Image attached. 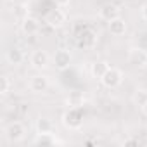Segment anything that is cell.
Listing matches in <instances>:
<instances>
[{
	"label": "cell",
	"instance_id": "1",
	"mask_svg": "<svg viewBox=\"0 0 147 147\" xmlns=\"http://www.w3.org/2000/svg\"><path fill=\"white\" fill-rule=\"evenodd\" d=\"M61 121L67 130H80L83 125V114L80 107H69L66 113H62Z\"/></svg>",
	"mask_w": 147,
	"mask_h": 147
},
{
	"label": "cell",
	"instance_id": "2",
	"mask_svg": "<svg viewBox=\"0 0 147 147\" xmlns=\"http://www.w3.org/2000/svg\"><path fill=\"white\" fill-rule=\"evenodd\" d=\"M123 78H125L123 71L111 66V67L104 73V76L100 78V83H102L106 88H116V87H119V85L123 83Z\"/></svg>",
	"mask_w": 147,
	"mask_h": 147
},
{
	"label": "cell",
	"instance_id": "3",
	"mask_svg": "<svg viewBox=\"0 0 147 147\" xmlns=\"http://www.w3.org/2000/svg\"><path fill=\"white\" fill-rule=\"evenodd\" d=\"M4 133H5L7 140H11V142H21L24 138V135H26V128H24V125L21 121H11L5 126Z\"/></svg>",
	"mask_w": 147,
	"mask_h": 147
},
{
	"label": "cell",
	"instance_id": "4",
	"mask_svg": "<svg viewBox=\"0 0 147 147\" xmlns=\"http://www.w3.org/2000/svg\"><path fill=\"white\" fill-rule=\"evenodd\" d=\"M128 62L135 67L147 66V50L142 47H130L128 49Z\"/></svg>",
	"mask_w": 147,
	"mask_h": 147
},
{
	"label": "cell",
	"instance_id": "5",
	"mask_svg": "<svg viewBox=\"0 0 147 147\" xmlns=\"http://www.w3.org/2000/svg\"><path fill=\"white\" fill-rule=\"evenodd\" d=\"M30 64H31L33 69L42 71V69H45V67L50 64V55H49L45 50H42V49L33 50L31 55H30Z\"/></svg>",
	"mask_w": 147,
	"mask_h": 147
},
{
	"label": "cell",
	"instance_id": "6",
	"mask_svg": "<svg viewBox=\"0 0 147 147\" xmlns=\"http://www.w3.org/2000/svg\"><path fill=\"white\" fill-rule=\"evenodd\" d=\"M49 87H50V82L45 75H35L28 82V88L33 94H43V92L49 90Z\"/></svg>",
	"mask_w": 147,
	"mask_h": 147
},
{
	"label": "cell",
	"instance_id": "7",
	"mask_svg": "<svg viewBox=\"0 0 147 147\" xmlns=\"http://www.w3.org/2000/svg\"><path fill=\"white\" fill-rule=\"evenodd\" d=\"M45 23L50 28H61L66 23V12L62 9H50L45 14Z\"/></svg>",
	"mask_w": 147,
	"mask_h": 147
},
{
	"label": "cell",
	"instance_id": "8",
	"mask_svg": "<svg viewBox=\"0 0 147 147\" xmlns=\"http://www.w3.org/2000/svg\"><path fill=\"white\" fill-rule=\"evenodd\" d=\"M71 61H73L71 54H69L67 50H64V49L57 50V52L54 54V57H52V62H54V66H55L57 71H66V69L71 66Z\"/></svg>",
	"mask_w": 147,
	"mask_h": 147
},
{
	"label": "cell",
	"instance_id": "9",
	"mask_svg": "<svg viewBox=\"0 0 147 147\" xmlns=\"http://www.w3.org/2000/svg\"><path fill=\"white\" fill-rule=\"evenodd\" d=\"M97 38H99L97 33H95L94 30L87 28V30H83V31L80 33V36H78V45L83 47V49H92V47H95Z\"/></svg>",
	"mask_w": 147,
	"mask_h": 147
},
{
	"label": "cell",
	"instance_id": "10",
	"mask_svg": "<svg viewBox=\"0 0 147 147\" xmlns=\"http://www.w3.org/2000/svg\"><path fill=\"white\" fill-rule=\"evenodd\" d=\"M99 18H100L102 21L109 23V21L119 18V7L114 5V4H104V5L99 9Z\"/></svg>",
	"mask_w": 147,
	"mask_h": 147
},
{
	"label": "cell",
	"instance_id": "11",
	"mask_svg": "<svg viewBox=\"0 0 147 147\" xmlns=\"http://www.w3.org/2000/svg\"><path fill=\"white\" fill-rule=\"evenodd\" d=\"M21 30H23L24 35L33 36V35H36L40 31V21L36 18H33V16H28V18H24L21 21Z\"/></svg>",
	"mask_w": 147,
	"mask_h": 147
},
{
	"label": "cell",
	"instance_id": "12",
	"mask_svg": "<svg viewBox=\"0 0 147 147\" xmlns=\"http://www.w3.org/2000/svg\"><path fill=\"white\" fill-rule=\"evenodd\" d=\"M107 28H109V33H111L113 36H123V35L126 33V21L119 16V18L109 21V23H107Z\"/></svg>",
	"mask_w": 147,
	"mask_h": 147
},
{
	"label": "cell",
	"instance_id": "13",
	"mask_svg": "<svg viewBox=\"0 0 147 147\" xmlns=\"http://www.w3.org/2000/svg\"><path fill=\"white\" fill-rule=\"evenodd\" d=\"M5 59H7V62H9L11 66H19V64H23V61H24V54H23V50H21L19 47H11V49L5 52Z\"/></svg>",
	"mask_w": 147,
	"mask_h": 147
},
{
	"label": "cell",
	"instance_id": "14",
	"mask_svg": "<svg viewBox=\"0 0 147 147\" xmlns=\"http://www.w3.org/2000/svg\"><path fill=\"white\" fill-rule=\"evenodd\" d=\"M109 67H111L109 62H106V61H95V62L90 64V75H92V78H95V80L100 82V78L104 76V73Z\"/></svg>",
	"mask_w": 147,
	"mask_h": 147
},
{
	"label": "cell",
	"instance_id": "15",
	"mask_svg": "<svg viewBox=\"0 0 147 147\" xmlns=\"http://www.w3.org/2000/svg\"><path fill=\"white\" fill-rule=\"evenodd\" d=\"M85 102V94L80 90H73L69 92V95L66 97V104L67 107H82Z\"/></svg>",
	"mask_w": 147,
	"mask_h": 147
},
{
	"label": "cell",
	"instance_id": "16",
	"mask_svg": "<svg viewBox=\"0 0 147 147\" xmlns=\"http://www.w3.org/2000/svg\"><path fill=\"white\" fill-rule=\"evenodd\" d=\"M57 142H59V140L55 138L54 131H52V133H36V137H35V140H33L35 145H54V144H57Z\"/></svg>",
	"mask_w": 147,
	"mask_h": 147
},
{
	"label": "cell",
	"instance_id": "17",
	"mask_svg": "<svg viewBox=\"0 0 147 147\" xmlns=\"http://www.w3.org/2000/svg\"><path fill=\"white\" fill-rule=\"evenodd\" d=\"M131 102H133V106H137V107L142 109V106L147 104V90L137 88V90L133 92V95H131Z\"/></svg>",
	"mask_w": 147,
	"mask_h": 147
},
{
	"label": "cell",
	"instance_id": "18",
	"mask_svg": "<svg viewBox=\"0 0 147 147\" xmlns=\"http://www.w3.org/2000/svg\"><path fill=\"white\" fill-rule=\"evenodd\" d=\"M35 128H36V133H52V131H54V125H52V121L47 119V118L36 119Z\"/></svg>",
	"mask_w": 147,
	"mask_h": 147
},
{
	"label": "cell",
	"instance_id": "19",
	"mask_svg": "<svg viewBox=\"0 0 147 147\" xmlns=\"http://www.w3.org/2000/svg\"><path fill=\"white\" fill-rule=\"evenodd\" d=\"M30 14H28V9H26V5L24 4H21V5H18L16 9H14V18L16 19H19V21H23L24 18H28Z\"/></svg>",
	"mask_w": 147,
	"mask_h": 147
},
{
	"label": "cell",
	"instance_id": "20",
	"mask_svg": "<svg viewBox=\"0 0 147 147\" xmlns=\"http://www.w3.org/2000/svg\"><path fill=\"white\" fill-rule=\"evenodd\" d=\"M11 90V80L9 76H2L0 78V95H7Z\"/></svg>",
	"mask_w": 147,
	"mask_h": 147
},
{
	"label": "cell",
	"instance_id": "21",
	"mask_svg": "<svg viewBox=\"0 0 147 147\" xmlns=\"http://www.w3.org/2000/svg\"><path fill=\"white\" fill-rule=\"evenodd\" d=\"M54 2H55L57 7H67L71 4V0H54Z\"/></svg>",
	"mask_w": 147,
	"mask_h": 147
},
{
	"label": "cell",
	"instance_id": "22",
	"mask_svg": "<svg viewBox=\"0 0 147 147\" xmlns=\"http://www.w3.org/2000/svg\"><path fill=\"white\" fill-rule=\"evenodd\" d=\"M140 16H142V19L147 23V2L142 5V9H140Z\"/></svg>",
	"mask_w": 147,
	"mask_h": 147
},
{
	"label": "cell",
	"instance_id": "23",
	"mask_svg": "<svg viewBox=\"0 0 147 147\" xmlns=\"http://www.w3.org/2000/svg\"><path fill=\"white\" fill-rule=\"evenodd\" d=\"M142 113H144V114L147 116V104H145V106H142Z\"/></svg>",
	"mask_w": 147,
	"mask_h": 147
},
{
	"label": "cell",
	"instance_id": "24",
	"mask_svg": "<svg viewBox=\"0 0 147 147\" xmlns=\"http://www.w3.org/2000/svg\"><path fill=\"white\" fill-rule=\"evenodd\" d=\"M5 2H14V0H5Z\"/></svg>",
	"mask_w": 147,
	"mask_h": 147
}]
</instances>
